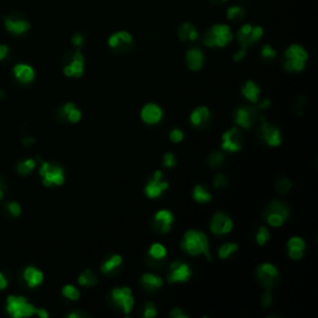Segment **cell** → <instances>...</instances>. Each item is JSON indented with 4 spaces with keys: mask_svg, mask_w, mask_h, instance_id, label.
<instances>
[{
    "mask_svg": "<svg viewBox=\"0 0 318 318\" xmlns=\"http://www.w3.org/2000/svg\"><path fill=\"white\" fill-rule=\"evenodd\" d=\"M259 117V107H240L236 109L235 122L244 128H250Z\"/></svg>",
    "mask_w": 318,
    "mask_h": 318,
    "instance_id": "cell-12",
    "label": "cell"
},
{
    "mask_svg": "<svg viewBox=\"0 0 318 318\" xmlns=\"http://www.w3.org/2000/svg\"><path fill=\"white\" fill-rule=\"evenodd\" d=\"M183 138H184V135L180 130H173L171 132V140L173 141L174 143L181 142V141H183Z\"/></svg>",
    "mask_w": 318,
    "mask_h": 318,
    "instance_id": "cell-45",
    "label": "cell"
},
{
    "mask_svg": "<svg viewBox=\"0 0 318 318\" xmlns=\"http://www.w3.org/2000/svg\"><path fill=\"white\" fill-rule=\"evenodd\" d=\"M133 44H135V40H133V36L128 31H116L108 37V46L114 52H119V54L130 51L132 49Z\"/></svg>",
    "mask_w": 318,
    "mask_h": 318,
    "instance_id": "cell-6",
    "label": "cell"
},
{
    "mask_svg": "<svg viewBox=\"0 0 318 318\" xmlns=\"http://www.w3.org/2000/svg\"><path fill=\"white\" fill-rule=\"evenodd\" d=\"M71 41H72V44L75 45L76 47H81L83 45V42H85V39H83L82 34H80V33H76V34L72 36V39H71Z\"/></svg>",
    "mask_w": 318,
    "mask_h": 318,
    "instance_id": "cell-46",
    "label": "cell"
},
{
    "mask_svg": "<svg viewBox=\"0 0 318 318\" xmlns=\"http://www.w3.org/2000/svg\"><path fill=\"white\" fill-rule=\"evenodd\" d=\"M162 172L157 171L154 173V177H153L152 180L147 184L145 186V194L149 198H157L168 189V183L167 181L162 180Z\"/></svg>",
    "mask_w": 318,
    "mask_h": 318,
    "instance_id": "cell-15",
    "label": "cell"
},
{
    "mask_svg": "<svg viewBox=\"0 0 318 318\" xmlns=\"http://www.w3.org/2000/svg\"><path fill=\"white\" fill-rule=\"evenodd\" d=\"M270 104H271V102H270V100H269V99H266V100H265L264 102H261V104H260L259 109H265V108H267V107L270 106Z\"/></svg>",
    "mask_w": 318,
    "mask_h": 318,
    "instance_id": "cell-54",
    "label": "cell"
},
{
    "mask_svg": "<svg viewBox=\"0 0 318 318\" xmlns=\"http://www.w3.org/2000/svg\"><path fill=\"white\" fill-rule=\"evenodd\" d=\"M121 264H122V257L119 256V255H114V256H112L111 259L107 260V261L102 265L101 270L102 272H105V274H109V272L113 271V270L116 269L117 266H119Z\"/></svg>",
    "mask_w": 318,
    "mask_h": 318,
    "instance_id": "cell-31",
    "label": "cell"
},
{
    "mask_svg": "<svg viewBox=\"0 0 318 318\" xmlns=\"http://www.w3.org/2000/svg\"><path fill=\"white\" fill-rule=\"evenodd\" d=\"M157 316V310H155L154 305L153 303H147L144 310V317L145 318H152Z\"/></svg>",
    "mask_w": 318,
    "mask_h": 318,
    "instance_id": "cell-44",
    "label": "cell"
},
{
    "mask_svg": "<svg viewBox=\"0 0 318 318\" xmlns=\"http://www.w3.org/2000/svg\"><path fill=\"white\" fill-rule=\"evenodd\" d=\"M8 209L14 216H18V215L20 214V207H19L18 203H10V204L8 205Z\"/></svg>",
    "mask_w": 318,
    "mask_h": 318,
    "instance_id": "cell-48",
    "label": "cell"
},
{
    "mask_svg": "<svg viewBox=\"0 0 318 318\" xmlns=\"http://www.w3.org/2000/svg\"><path fill=\"white\" fill-rule=\"evenodd\" d=\"M6 287V280L4 279L3 275L0 274V290H3V288Z\"/></svg>",
    "mask_w": 318,
    "mask_h": 318,
    "instance_id": "cell-55",
    "label": "cell"
},
{
    "mask_svg": "<svg viewBox=\"0 0 318 318\" xmlns=\"http://www.w3.org/2000/svg\"><path fill=\"white\" fill-rule=\"evenodd\" d=\"M209 1H212V3H214V4H224V3H226L228 0H209Z\"/></svg>",
    "mask_w": 318,
    "mask_h": 318,
    "instance_id": "cell-58",
    "label": "cell"
},
{
    "mask_svg": "<svg viewBox=\"0 0 318 318\" xmlns=\"http://www.w3.org/2000/svg\"><path fill=\"white\" fill-rule=\"evenodd\" d=\"M35 313H37L41 318H47V316H49L45 310H35Z\"/></svg>",
    "mask_w": 318,
    "mask_h": 318,
    "instance_id": "cell-56",
    "label": "cell"
},
{
    "mask_svg": "<svg viewBox=\"0 0 318 318\" xmlns=\"http://www.w3.org/2000/svg\"><path fill=\"white\" fill-rule=\"evenodd\" d=\"M270 239V234L269 231H267L266 228H264V226H261L259 230V233H257V236H256V241L259 245H264L265 243H266L267 240Z\"/></svg>",
    "mask_w": 318,
    "mask_h": 318,
    "instance_id": "cell-40",
    "label": "cell"
},
{
    "mask_svg": "<svg viewBox=\"0 0 318 318\" xmlns=\"http://www.w3.org/2000/svg\"><path fill=\"white\" fill-rule=\"evenodd\" d=\"M271 302H272V296H271V293L269 292V290H267V292L262 296L261 303L264 307H269V306L271 305Z\"/></svg>",
    "mask_w": 318,
    "mask_h": 318,
    "instance_id": "cell-49",
    "label": "cell"
},
{
    "mask_svg": "<svg viewBox=\"0 0 318 318\" xmlns=\"http://www.w3.org/2000/svg\"><path fill=\"white\" fill-rule=\"evenodd\" d=\"M246 10L241 5H231L226 9V19L230 21H239L245 16Z\"/></svg>",
    "mask_w": 318,
    "mask_h": 318,
    "instance_id": "cell-28",
    "label": "cell"
},
{
    "mask_svg": "<svg viewBox=\"0 0 318 318\" xmlns=\"http://www.w3.org/2000/svg\"><path fill=\"white\" fill-rule=\"evenodd\" d=\"M178 36L181 41H195L199 36V33L193 24L183 23L179 26Z\"/></svg>",
    "mask_w": 318,
    "mask_h": 318,
    "instance_id": "cell-22",
    "label": "cell"
},
{
    "mask_svg": "<svg viewBox=\"0 0 318 318\" xmlns=\"http://www.w3.org/2000/svg\"><path fill=\"white\" fill-rule=\"evenodd\" d=\"M8 312L13 317H29V316L34 315L35 308L26 302L24 297H14L10 296L8 298Z\"/></svg>",
    "mask_w": 318,
    "mask_h": 318,
    "instance_id": "cell-7",
    "label": "cell"
},
{
    "mask_svg": "<svg viewBox=\"0 0 318 318\" xmlns=\"http://www.w3.org/2000/svg\"><path fill=\"white\" fill-rule=\"evenodd\" d=\"M5 28L8 29V31H10L11 34L21 35L30 29V23L21 18H6Z\"/></svg>",
    "mask_w": 318,
    "mask_h": 318,
    "instance_id": "cell-19",
    "label": "cell"
},
{
    "mask_svg": "<svg viewBox=\"0 0 318 318\" xmlns=\"http://www.w3.org/2000/svg\"><path fill=\"white\" fill-rule=\"evenodd\" d=\"M34 142H35L34 138H24V140H23V143H24V144H26V145L33 144Z\"/></svg>",
    "mask_w": 318,
    "mask_h": 318,
    "instance_id": "cell-57",
    "label": "cell"
},
{
    "mask_svg": "<svg viewBox=\"0 0 318 318\" xmlns=\"http://www.w3.org/2000/svg\"><path fill=\"white\" fill-rule=\"evenodd\" d=\"M306 247L305 241L301 238H292L290 241H288V248L290 250H301L303 251Z\"/></svg>",
    "mask_w": 318,
    "mask_h": 318,
    "instance_id": "cell-38",
    "label": "cell"
},
{
    "mask_svg": "<svg viewBox=\"0 0 318 318\" xmlns=\"http://www.w3.org/2000/svg\"><path fill=\"white\" fill-rule=\"evenodd\" d=\"M167 255V251L161 244H153L149 248V256L152 260H163Z\"/></svg>",
    "mask_w": 318,
    "mask_h": 318,
    "instance_id": "cell-30",
    "label": "cell"
},
{
    "mask_svg": "<svg viewBox=\"0 0 318 318\" xmlns=\"http://www.w3.org/2000/svg\"><path fill=\"white\" fill-rule=\"evenodd\" d=\"M288 253H290L291 259L293 260H300L303 256V251L301 250H288Z\"/></svg>",
    "mask_w": 318,
    "mask_h": 318,
    "instance_id": "cell-50",
    "label": "cell"
},
{
    "mask_svg": "<svg viewBox=\"0 0 318 318\" xmlns=\"http://www.w3.org/2000/svg\"><path fill=\"white\" fill-rule=\"evenodd\" d=\"M186 64H188L189 69L193 71H199L200 69L203 68V64H204V54L200 49L198 47H193V49H189L186 51Z\"/></svg>",
    "mask_w": 318,
    "mask_h": 318,
    "instance_id": "cell-18",
    "label": "cell"
},
{
    "mask_svg": "<svg viewBox=\"0 0 318 318\" xmlns=\"http://www.w3.org/2000/svg\"><path fill=\"white\" fill-rule=\"evenodd\" d=\"M40 174L44 177V184L46 186H51L52 184H62L65 181V176H64V171L60 167L51 166L49 163H42L41 169H40Z\"/></svg>",
    "mask_w": 318,
    "mask_h": 318,
    "instance_id": "cell-8",
    "label": "cell"
},
{
    "mask_svg": "<svg viewBox=\"0 0 318 318\" xmlns=\"http://www.w3.org/2000/svg\"><path fill=\"white\" fill-rule=\"evenodd\" d=\"M277 277H279V271L274 265L262 264L257 269V279L266 290H271L277 283Z\"/></svg>",
    "mask_w": 318,
    "mask_h": 318,
    "instance_id": "cell-9",
    "label": "cell"
},
{
    "mask_svg": "<svg viewBox=\"0 0 318 318\" xmlns=\"http://www.w3.org/2000/svg\"><path fill=\"white\" fill-rule=\"evenodd\" d=\"M264 35V29L260 25H251V24H244L238 30L236 39H238L239 45L243 49H247L248 46L253 45L255 42L259 41Z\"/></svg>",
    "mask_w": 318,
    "mask_h": 318,
    "instance_id": "cell-4",
    "label": "cell"
},
{
    "mask_svg": "<svg viewBox=\"0 0 318 318\" xmlns=\"http://www.w3.org/2000/svg\"><path fill=\"white\" fill-rule=\"evenodd\" d=\"M210 229L214 234H226L233 229V221L222 212H216L210 222Z\"/></svg>",
    "mask_w": 318,
    "mask_h": 318,
    "instance_id": "cell-16",
    "label": "cell"
},
{
    "mask_svg": "<svg viewBox=\"0 0 318 318\" xmlns=\"http://www.w3.org/2000/svg\"><path fill=\"white\" fill-rule=\"evenodd\" d=\"M8 46H5V45H0V60H3L4 57L8 55Z\"/></svg>",
    "mask_w": 318,
    "mask_h": 318,
    "instance_id": "cell-53",
    "label": "cell"
},
{
    "mask_svg": "<svg viewBox=\"0 0 318 318\" xmlns=\"http://www.w3.org/2000/svg\"><path fill=\"white\" fill-rule=\"evenodd\" d=\"M208 163H209L210 167L215 168V167H219L224 163V155L220 152H214L209 155L208 158Z\"/></svg>",
    "mask_w": 318,
    "mask_h": 318,
    "instance_id": "cell-35",
    "label": "cell"
},
{
    "mask_svg": "<svg viewBox=\"0 0 318 318\" xmlns=\"http://www.w3.org/2000/svg\"><path fill=\"white\" fill-rule=\"evenodd\" d=\"M78 283L82 284V286H95L97 283V277L95 276L92 271L86 270L78 277Z\"/></svg>",
    "mask_w": 318,
    "mask_h": 318,
    "instance_id": "cell-29",
    "label": "cell"
},
{
    "mask_svg": "<svg viewBox=\"0 0 318 318\" xmlns=\"http://www.w3.org/2000/svg\"><path fill=\"white\" fill-rule=\"evenodd\" d=\"M3 198V192H1V189H0V199Z\"/></svg>",
    "mask_w": 318,
    "mask_h": 318,
    "instance_id": "cell-59",
    "label": "cell"
},
{
    "mask_svg": "<svg viewBox=\"0 0 318 318\" xmlns=\"http://www.w3.org/2000/svg\"><path fill=\"white\" fill-rule=\"evenodd\" d=\"M209 118H210L209 109L204 106L198 107L197 109H194L192 116H190V121H192V123L197 127L205 126V124L208 123V121H209Z\"/></svg>",
    "mask_w": 318,
    "mask_h": 318,
    "instance_id": "cell-23",
    "label": "cell"
},
{
    "mask_svg": "<svg viewBox=\"0 0 318 318\" xmlns=\"http://www.w3.org/2000/svg\"><path fill=\"white\" fill-rule=\"evenodd\" d=\"M173 222V215L168 210H161L154 216V224L162 233H168L171 230V225Z\"/></svg>",
    "mask_w": 318,
    "mask_h": 318,
    "instance_id": "cell-21",
    "label": "cell"
},
{
    "mask_svg": "<svg viewBox=\"0 0 318 318\" xmlns=\"http://www.w3.org/2000/svg\"><path fill=\"white\" fill-rule=\"evenodd\" d=\"M162 109L154 104H149L147 106H144V108L142 109V119L145 123L154 124L158 123L162 118Z\"/></svg>",
    "mask_w": 318,
    "mask_h": 318,
    "instance_id": "cell-20",
    "label": "cell"
},
{
    "mask_svg": "<svg viewBox=\"0 0 318 318\" xmlns=\"http://www.w3.org/2000/svg\"><path fill=\"white\" fill-rule=\"evenodd\" d=\"M222 149L239 152L243 148V135L238 128H231L222 135Z\"/></svg>",
    "mask_w": 318,
    "mask_h": 318,
    "instance_id": "cell-11",
    "label": "cell"
},
{
    "mask_svg": "<svg viewBox=\"0 0 318 318\" xmlns=\"http://www.w3.org/2000/svg\"><path fill=\"white\" fill-rule=\"evenodd\" d=\"M181 248L186 251L190 255H199V253H204L208 260H212L209 252V244H208V239L204 233L202 231H194L189 230L185 233L184 240L180 244Z\"/></svg>",
    "mask_w": 318,
    "mask_h": 318,
    "instance_id": "cell-2",
    "label": "cell"
},
{
    "mask_svg": "<svg viewBox=\"0 0 318 318\" xmlns=\"http://www.w3.org/2000/svg\"><path fill=\"white\" fill-rule=\"evenodd\" d=\"M162 283H163V281H162L161 277L155 276V275L145 274L142 276V284L147 290H158V288H161Z\"/></svg>",
    "mask_w": 318,
    "mask_h": 318,
    "instance_id": "cell-27",
    "label": "cell"
},
{
    "mask_svg": "<svg viewBox=\"0 0 318 318\" xmlns=\"http://www.w3.org/2000/svg\"><path fill=\"white\" fill-rule=\"evenodd\" d=\"M171 316L173 318H186V316L181 312L180 308H174V310L171 312Z\"/></svg>",
    "mask_w": 318,
    "mask_h": 318,
    "instance_id": "cell-52",
    "label": "cell"
},
{
    "mask_svg": "<svg viewBox=\"0 0 318 318\" xmlns=\"http://www.w3.org/2000/svg\"><path fill=\"white\" fill-rule=\"evenodd\" d=\"M246 50L247 49H243V47H241L240 51H238L235 55H234V61H236V62L241 61V60L246 56Z\"/></svg>",
    "mask_w": 318,
    "mask_h": 318,
    "instance_id": "cell-51",
    "label": "cell"
},
{
    "mask_svg": "<svg viewBox=\"0 0 318 318\" xmlns=\"http://www.w3.org/2000/svg\"><path fill=\"white\" fill-rule=\"evenodd\" d=\"M238 250V245L236 244H225L219 248V256L220 259H226L229 255Z\"/></svg>",
    "mask_w": 318,
    "mask_h": 318,
    "instance_id": "cell-34",
    "label": "cell"
},
{
    "mask_svg": "<svg viewBox=\"0 0 318 318\" xmlns=\"http://www.w3.org/2000/svg\"><path fill=\"white\" fill-rule=\"evenodd\" d=\"M62 295L73 301L78 300V297H80V292L73 286H65V287L62 288Z\"/></svg>",
    "mask_w": 318,
    "mask_h": 318,
    "instance_id": "cell-36",
    "label": "cell"
},
{
    "mask_svg": "<svg viewBox=\"0 0 318 318\" xmlns=\"http://www.w3.org/2000/svg\"><path fill=\"white\" fill-rule=\"evenodd\" d=\"M305 105H306V100H305V97H303V96L298 97L297 101H296V106H295L296 112H297L298 114H300L301 112H302V109H303V107H305Z\"/></svg>",
    "mask_w": 318,
    "mask_h": 318,
    "instance_id": "cell-47",
    "label": "cell"
},
{
    "mask_svg": "<svg viewBox=\"0 0 318 318\" xmlns=\"http://www.w3.org/2000/svg\"><path fill=\"white\" fill-rule=\"evenodd\" d=\"M190 277V270L189 266L184 262L176 261L171 265V274L168 275V281L173 282H184Z\"/></svg>",
    "mask_w": 318,
    "mask_h": 318,
    "instance_id": "cell-17",
    "label": "cell"
},
{
    "mask_svg": "<svg viewBox=\"0 0 318 318\" xmlns=\"http://www.w3.org/2000/svg\"><path fill=\"white\" fill-rule=\"evenodd\" d=\"M35 167V162L33 159H28L25 162H21L20 164L18 166V172L20 174H28L30 173Z\"/></svg>",
    "mask_w": 318,
    "mask_h": 318,
    "instance_id": "cell-37",
    "label": "cell"
},
{
    "mask_svg": "<svg viewBox=\"0 0 318 318\" xmlns=\"http://www.w3.org/2000/svg\"><path fill=\"white\" fill-rule=\"evenodd\" d=\"M85 69V59L80 50L71 55V61L64 68V72L69 77H81Z\"/></svg>",
    "mask_w": 318,
    "mask_h": 318,
    "instance_id": "cell-13",
    "label": "cell"
},
{
    "mask_svg": "<svg viewBox=\"0 0 318 318\" xmlns=\"http://www.w3.org/2000/svg\"><path fill=\"white\" fill-rule=\"evenodd\" d=\"M193 197H194V199L199 203H207L212 200V195H210L202 185L195 186L194 192H193Z\"/></svg>",
    "mask_w": 318,
    "mask_h": 318,
    "instance_id": "cell-32",
    "label": "cell"
},
{
    "mask_svg": "<svg viewBox=\"0 0 318 318\" xmlns=\"http://www.w3.org/2000/svg\"><path fill=\"white\" fill-rule=\"evenodd\" d=\"M288 215V208L281 202H272L265 210V219L271 226H281Z\"/></svg>",
    "mask_w": 318,
    "mask_h": 318,
    "instance_id": "cell-5",
    "label": "cell"
},
{
    "mask_svg": "<svg viewBox=\"0 0 318 318\" xmlns=\"http://www.w3.org/2000/svg\"><path fill=\"white\" fill-rule=\"evenodd\" d=\"M308 60V54L305 47L298 44H293L288 46L284 51L283 66L291 72H301L305 69L306 62Z\"/></svg>",
    "mask_w": 318,
    "mask_h": 318,
    "instance_id": "cell-3",
    "label": "cell"
},
{
    "mask_svg": "<svg viewBox=\"0 0 318 318\" xmlns=\"http://www.w3.org/2000/svg\"><path fill=\"white\" fill-rule=\"evenodd\" d=\"M112 300L123 308L124 313H130L131 310L133 308V305H135L132 292H131V290L128 287L114 288L112 291Z\"/></svg>",
    "mask_w": 318,
    "mask_h": 318,
    "instance_id": "cell-14",
    "label": "cell"
},
{
    "mask_svg": "<svg viewBox=\"0 0 318 318\" xmlns=\"http://www.w3.org/2000/svg\"><path fill=\"white\" fill-rule=\"evenodd\" d=\"M241 92H243V95L246 99L250 100L251 102L255 104V102H257V99H259L260 88L257 87L252 81H247V82L245 83V86L243 87V90H241Z\"/></svg>",
    "mask_w": 318,
    "mask_h": 318,
    "instance_id": "cell-26",
    "label": "cell"
},
{
    "mask_svg": "<svg viewBox=\"0 0 318 318\" xmlns=\"http://www.w3.org/2000/svg\"><path fill=\"white\" fill-rule=\"evenodd\" d=\"M261 56L264 57V59H269V60L275 59V57H276V50H275L271 45L269 44L264 45L261 49Z\"/></svg>",
    "mask_w": 318,
    "mask_h": 318,
    "instance_id": "cell-39",
    "label": "cell"
},
{
    "mask_svg": "<svg viewBox=\"0 0 318 318\" xmlns=\"http://www.w3.org/2000/svg\"><path fill=\"white\" fill-rule=\"evenodd\" d=\"M164 167H168V168H171V167H174L177 164V161H176V157H174L172 153H166V155H164Z\"/></svg>",
    "mask_w": 318,
    "mask_h": 318,
    "instance_id": "cell-43",
    "label": "cell"
},
{
    "mask_svg": "<svg viewBox=\"0 0 318 318\" xmlns=\"http://www.w3.org/2000/svg\"><path fill=\"white\" fill-rule=\"evenodd\" d=\"M24 277L28 282L29 287H35L42 282V274L34 267H28L24 272Z\"/></svg>",
    "mask_w": 318,
    "mask_h": 318,
    "instance_id": "cell-25",
    "label": "cell"
},
{
    "mask_svg": "<svg viewBox=\"0 0 318 318\" xmlns=\"http://www.w3.org/2000/svg\"><path fill=\"white\" fill-rule=\"evenodd\" d=\"M229 184L228 178L224 174H216L214 178V185L215 188H225Z\"/></svg>",
    "mask_w": 318,
    "mask_h": 318,
    "instance_id": "cell-41",
    "label": "cell"
},
{
    "mask_svg": "<svg viewBox=\"0 0 318 318\" xmlns=\"http://www.w3.org/2000/svg\"><path fill=\"white\" fill-rule=\"evenodd\" d=\"M291 186H292V181L287 178H281L276 181V192L279 194H286V193L290 192Z\"/></svg>",
    "mask_w": 318,
    "mask_h": 318,
    "instance_id": "cell-33",
    "label": "cell"
},
{
    "mask_svg": "<svg viewBox=\"0 0 318 318\" xmlns=\"http://www.w3.org/2000/svg\"><path fill=\"white\" fill-rule=\"evenodd\" d=\"M261 128H260V138L267 143V144L276 147V145L281 144V133L277 127L272 126V124L267 123L265 117H261Z\"/></svg>",
    "mask_w": 318,
    "mask_h": 318,
    "instance_id": "cell-10",
    "label": "cell"
},
{
    "mask_svg": "<svg viewBox=\"0 0 318 318\" xmlns=\"http://www.w3.org/2000/svg\"><path fill=\"white\" fill-rule=\"evenodd\" d=\"M14 72L21 82H31L34 80V70L28 65H23V64L16 65L14 68Z\"/></svg>",
    "mask_w": 318,
    "mask_h": 318,
    "instance_id": "cell-24",
    "label": "cell"
},
{
    "mask_svg": "<svg viewBox=\"0 0 318 318\" xmlns=\"http://www.w3.org/2000/svg\"><path fill=\"white\" fill-rule=\"evenodd\" d=\"M233 39V31L228 24H214L204 34L203 42L209 47H225Z\"/></svg>",
    "mask_w": 318,
    "mask_h": 318,
    "instance_id": "cell-1",
    "label": "cell"
},
{
    "mask_svg": "<svg viewBox=\"0 0 318 318\" xmlns=\"http://www.w3.org/2000/svg\"><path fill=\"white\" fill-rule=\"evenodd\" d=\"M66 118H68L70 122H72V123H76V122L80 121V118H81V112L78 111V109L75 107V108H73L72 111L69 112L68 116H66Z\"/></svg>",
    "mask_w": 318,
    "mask_h": 318,
    "instance_id": "cell-42",
    "label": "cell"
}]
</instances>
